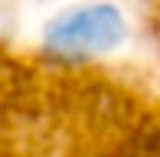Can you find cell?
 I'll return each mask as SVG.
<instances>
[{
    "instance_id": "cell-1",
    "label": "cell",
    "mask_w": 160,
    "mask_h": 157,
    "mask_svg": "<svg viewBox=\"0 0 160 157\" xmlns=\"http://www.w3.org/2000/svg\"><path fill=\"white\" fill-rule=\"evenodd\" d=\"M123 37H126V22L111 3H83L68 13H59L43 31L46 49L71 59L108 53Z\"/></svg>"
}]
</instances>
